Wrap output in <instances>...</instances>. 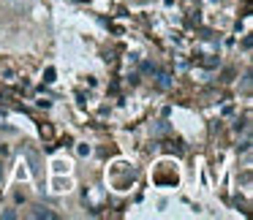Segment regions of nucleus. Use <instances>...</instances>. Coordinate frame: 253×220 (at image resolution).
<instances>
[{"label": "nucleus", "instance_id": "f257e3e1", "mask_svg": "<svg viewBox=\"0 0 253 220\" xmlns=\"http://www.w3.org/2000/svg\"><path fill=\"white\" fill-rule=\"evenodd\" d=\"M153 76H155V87H158V90H164V93H166V90H171V87H174V76H171L169 71H155Z\"/></svg>", "mask_w": 253, "mask_h": 220}, {"label": "nucleus", "instance_id": "f03ea898", "mask_svg": "<svg viewBox=\"0 0 253 220\" xmlns=\"http://www.w3.org/2000/svg\"><path fill=\"white\" fill-rule=\"evenodd\" d=\"M30 215H33V218H44V220H55V212H52V209L49 207H41V204H39V207H33V212H30Z\"/></svg>", "mask_w": 253, "mask_h": 220}, {"label": "nucleus", "instance_id": "7ed1b4c3", "mask_svg": "<svg viewBox=\"0 0 253 220\" xmlns=\"http://www.w3.org/2000/svg\"><path fill=\"white\" fill-rule=\"evenodd\" d=\"M155 71H158V68H155V63H150V60L142 63V73H150V76H153Z\"/></svg>", "mask_w": 253, "mask_h": 220}, {"label": "nucleus", "instance_id": "20e7f679", "mask_svg": "<svg viewBox=\"0 0 253 220\" xmlns=\"http://www.w3.org/2000/svg\"><path fill=\"white\" fill-rule=\"evenodd\" d=\"M0 218H3V220H17V212H14V209H3V207H0Z\"/></svg>", "mask_w": 253, "mask_h": 220}, {"label": "nucleus", "instance_id": "39448f33", "mask_svg": "<svg viewBox=\"0 0 253 220\" xmlns=\"http://www.w3.org/2000/svg\"><path fill=\"white\" fill-rule=\"evenodd\" d=\"M153 133H158V136H161V133H169V125H166V120H161L158 125H155V131H153Z\"/></svg>", "mask_w": 253, "mask_h": 220}, {"label": "nucleus", "instance_id": "423d86ee", "mask_svg": "<svg viewBox=\"0 0 253 220\" xmlns=\"http://www.w3.org/2000/svg\"><path fill=\"white\" fill-rule=\"evenodd\" d=\"M77 152L82 155V158H84V155H90V144H79V149H77Z\"/></svg>", "mask_w": 253, "mask_h": 220}, {"label": "nucleus", "instance_id": "0eeeda50", "mask_svg": "<svg viewBox=\"0 0 253 220\" xmlns=\"http://www.w3.org/2000/svg\"><path fill=\"white\" fill-rule=\"evenodd\" d=\"M0 182H3V160H0Z\"/></svg>", "mask_w": 253, "mask_h": 220}]
</instances>
